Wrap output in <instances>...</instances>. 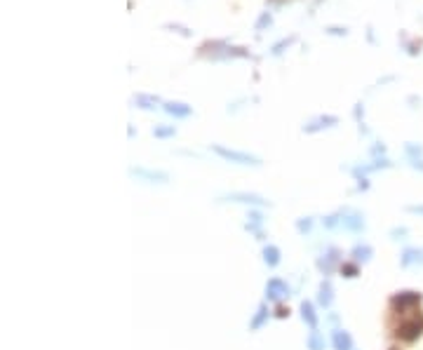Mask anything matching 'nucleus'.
Segmentation results:
<instances>
[{
	"mask_svg": "<svg viewBox=\"0 0 423 350\" xmlns=\"http://www.w3.org/2000/svg\"><path fill=\"white\" fill-rule=\"evenodd\" d=\"M263 261H266L268 266H278L280 263V249L278 247H266V249H263Z\"/></svg>",
	"mask_w": 423,
	"mask_h": 350,
	"instance_id": "10",
	"label": "nucleus"
},
{
	"mask_svg": "<svg viewBox=\"0 0 423 350\" xmlns=\"http://www.w3.org/2000/svg\"><path fill=\"white\" fill-rule=\"evenodd\" d=\"M299 228H301V231H308V228H310V221H301V224H299Z\"/></svg>",
	"mask_w": 423,
	"mask_h": 350,
	"instance_id": "27",
	"label": "nucleus"
},
{
	"mask_svg": "<svg viewBox=\"0 0 423 350\" xmlns=\"http://www.w3.org/2000/svg\"><path fill=\"white\" fill-rule=\"evenodd\" d=\"M167 28H172V31H177V33H181V36H190V31L186 26H179V24H167Z\"/></svg>",
	"mask_w": 423,
	"mask_h": 350,
	"instance_id": "22",
	"label": "nucleus"
},
{
	"mask_svg": "<svg viewBox=\"0 0 423 350\" xmlns=\"http://www.w3.org/2000/svg\"><path fill=\"white\" fill-rule=\"evenodd\" d=\"M343 224L348 226V228H353V231H360V228H362V219L358 214H353L351 219H343Z\"/></svg>",
	"mask_w": 423,
	"mask_h": 350,
	"instance_id": "19",
	"label": "nucleus"
},
{
	"mask_svg": "<svg viewBox=\"0 0 423 350\" xmlns=\"http://www.w3.org/2000/svg\"><path fill=\"white\" fill-rule=\"evenodd\" d=\"M270 21H273V19H270V14H268V12H263L261 17H259V21H256V31H263L266 26H270Z\"/></svg>",
	"mask_w": 423,
	"mask_h": 350,
	"instance_id": "21",
	"label": "nucleus"
},
{
	"mask_svg": "<svg viewBox=\"0 0 423 350\" xmlns=\"http://www.w3.org/2000/svg\"><path fill=\"white\" fill-rule=\"evenodd\" d=\"M407 52H409V54L421 52V43H407Z\"/></svg>",
	"mask_w": 423,
	"mask_h": 350,
	"instance_id": "24",
	"label": "nucleus"
},
{
	"mask_svg": "<svg viewBox=\"0 0 423 350\" xmlns=\"http://www.w3.org/2000/svg\"><path fill=\"white\" fill-rule=\"evenodd\" d=\"M320 303L322 305L332 303V287H329V282H324L322 287H320Z\"/></svg>",
	"mask_w": 423,
	"mask_h": 350,
	"instance_id": "15",
	"label": "nucleus"
},
{
	"mask_svg": "<svg viewBox=\"0 0 423 350\" xmlns=\"http://www.w3.org/2000/svg\"><path fill=\"white\" fill-rule=\"evenodd\" d=\"M132 174H136V176H144V179H151V181H160V183H165V181L170 179L165 172H151V170H132Z\"/></svg>",
	"mask_w": 423,
	"mask_h": 350,
	"instance_id": "9",
	"label": "nucleus"
},
{
	"mask_svg": "<svg viewBox=\"0 0 423 350\" xmlns=\"http://www.w3.org/2000/svg\"><path fill=\"white\" fill-rule=\"evenodd\" d=\"M334 125H339V117L336 116H324V117H315L313 122H308L303 129L306 132H317V129H322V127H334Z\"/></svg>",
	"mask_w": 423,
	"mask_h": 350,
	"instance_id": "5",
	"label": "nucleus"
},
{
	"mask_svg": "<svg viewBox=\"0 0 423 350\" xmlns=\"http://www.w3.org/2000/svg\"><path fill=\"white\" fill-rule=\"evenodd\" d=\"M165 111L174 117H188L190 113H193V108L186 106V104H181V101H167V104H165Z\"/></svg>",
	"mask_w": 423,
	"mask_h": 350,
	"instance_id": "4",
	"label": "nucleus"
},
{
	"mask_svg": "<svg viewBox=\"0 0 423 350\" xmlns=\"http://www.w3.org/2000/svg\"><path fill=\"white\" fill-rule=\"evenodd\" d=\"M228 200H233V202H244V205H266V200L259 198V195H254V193H233V195H228Z\"/></svg>",
	"mask_w": 423,
	"mask_h": 350,
	"instance_id": "6",
	"label": "nucleus"
},
{
	"mask_svg": "<svg viewBox=\"0 0 423 350\" xmlns=\"http://www.w3.org/2000/svg\"><path fill=\"white\" fill-rule=\"evenodd\" d=\"M266 317H268V310H266V305H261V308L256 310V317L252 320V324H249V327H252V329H259V327L263 324V320H266Z\"/></svg>",
	"mask_w": 423,
	"mask_h": 350,
	"instance_id": "16",
	"label": "nucleus"
},
{
	"mask_svg": "<svg viewBox=\"0 0 423 350\" xmlns=\"http://www.w3.org/2000/svg\"><path fill=\"white\" fill-rule=\"evenodd\" d=\"M153 134L158 139H167V136H174V127H155Z\"/></svg>",
	"mask_w": 423,
	"mask_h": 350,
	"instance_id": "20",
	"label": "nucleus"
},
{
	"mask_svg": "<svg viewBox=\"0 0 423 350\" xmlns=\"http://www.w3.org/2000/svg\"><path fill=\"white\" fill-rule=\"evenodd\" d=\"M136 104L141 108H155V104H160V99L158 97H146V94H139L136 97Z\"/></svg>",
	"mask_w": 423,
	"mask_h": 350,
	"instance_id": "13",
	"label": "nucleus"
},
{
	"mask_svg": "<svg viewBox=\"0 0 423 350\" xmlns=\"http://www.w3.org/2000/svg\"><path fill=\"white\" fill-rule=\"evenodd\" d=\"M421 301V294H416V292H402L400 296L393 298V303L400 305V308H405V305H416Z\"/></svg>",
	"mask_w": 423,
	"mask_h": 350,
	"instance_id": "7",
	"label": "nucleus"
},
{
	"mask_svg": "<svg viewBox=\"0 0 423 350\" xmlns=\"http://www.w3.org/2000/svg\"><path fill=\"white\" fill-rule=\"evenodd\" d=\"M353 256H355L358 261H367L371 256V247H355Z\"/></svg>",
	"mask_w": 423,
	"mask_h": 350,
	"instance_id": "17",
	"label": "nucleus"
},
{
	"mask_svg": "<svg viewBox=\"0 0 423 350\" xmlns=\"http://www.w3.org/2000/svg\"><path fill=\"white\" fill-rule=\"evenodd\" d=\"M327 33H329V36H346L348 31H346V28H341V26H329V28H327Z\"/></svg>",
	"mask_w": 423,
	"mask_h": 350,
	"instance_id": "23",
	"label": "nucleus"
},
{
	"mask_svg": "<svg viewBox=\"0 0 423 350\" xmlns=\"http://www.w3.org/2000/svg\"><path fill=\"white\" fill-rule=\"evenodd\" d=\"M294 40H297V36H289V38H285V40H280V43H275V45H273V54H280L282 50H285V47L292 45Z\"/></svg>",
	"mask_w": 423,
	"mask_h": 350,
	"instance_id": "18",
	"label": "nucleus"
},
{
	"mask_svg": "<svg viewBox=\"0 0 423 350\" xmlns=\"http://www.w3.org/2000/svg\"><path fill=\"white\" fill-rule=\"evenodd\" d=\"M423 251L419 249H407L405 254H402V266H412V263H416V261H423Z\"/></svg>",
	"mask_w": 423,
	"mask_h": 350,
	"instance_id": "11",
	"label": "nucleus"
},
{
	"mask_svg": "<svg viewBox=\"0 0 423 350\" xmlns=\"http://www.w3.org/2000/svg\"><path fill=\"white\" fill-rule=\"evenodd\" d=\"M334 348L336 350H353V341L348 332H334Z\"/></svg>",
	"mask_w": 423,
	"mask_h": 350,
	"instance_id": "8",
	"label": "nucleus"
},
{
	"mask_svg": "<svg viewBox=\"0 0 423 350\" xmlns=\"http://www.w3.org/2000/svg\"><path fill=\"white\" fill-rule=\"evenodd\" d=\"M214 153H219L224 160H231V162H238V165H261L259 158H254L249 153H238V151H231V148H224V146H214Z\"/></svg>",
	"mask_w": 423,
	"mask_h": 350,
	"instance_id": "1",
	"label": "nucleus"
},
{
	"mask_svg": "<svg viewBox=\"0 0 423 350\" xmlns=\"http://www.w3.org/2000/svg\"><path fill=\"white\" fill-rule=\"evenodd\" d=\"M308 346H310V350H324V339L317 332H313L308 336Z\"/></svg>",
	"mask_w": 423,
	"mask_h": 350,
	"instance_id": "14",
	"label": "nucleus"
},
{
	"mask_svg": "<svg viewBox=\"0 0 423 350\" xmlns=\"http://www.w3.org/2000/svg\"><path fill=\"white\" fill-rule=\"evenodd\" d=\"M423 332V317H414L412 322H405L402 327H400V336L405 339V341H414L416 336Z\"/></svg>",
	"mask_w": 423,
	"mask_h": 350,
	"instance_id": "3",
	"label": "nucleus"
},
{
	"mask_svg": "<svg viewBox=\"0 0 423 350\" xmlns=\"http://www.w3.org/2000/svg\"><path fill=\"white\" fill-rule=\"evenodd\" d=\"M343 273H348V278H355V266H343Z\"/></svg>",
	"mask_w": 423,
	"mask_h": 350,
	"instance_id": "25",
	"label": "nucleus"
},
{
	"mask_svg": "<svg viewBox=\"0 0 423 350\" xmlns=\"http://www.w3.org/2000/svg\"><path fill=\"white\" fill-rule=\"evenodd\" d=\"M301 315H303V320H306L310 327H315V324H317V317H315V313H313V305H310V303L301 305Z\"/></svg>",
	"mask_w": 423,
	"mask_h": 350,
	"instance_id": "12",
	"label": "nucleus"
},
{
	"mask_svg": "<svg viewBox=\"0 0 423 350\" xmlns=\"http://www.w3.org/2000/svg\"><path fill=\"white\" fill-rule=\"evenodd\" d=\"M409 212H414V214H421L423 216V205H412V207H409Z\"/></svg>",
	"mask_w": 423,
	"mask_h": 350,
	"instance_id": "26",
	"label": "nucleus"
},
{
	"mask_svg": "<svg viewBox=\"0 0 423 350\" xmlns=\"http://www.w3.org/2000/svg\"><path fill=\"white\" fill-rule=\"evenodd\" d=\"M287 294H289L287 282H282L280 278L268 280V285H266V296H268L270 301H280V298H285Z\"/></svg>",
	"mask_w": 423,
	"mask_h": 350,
	"instance_id": "2",
	"label": "nucleus"
}]
</instances>
